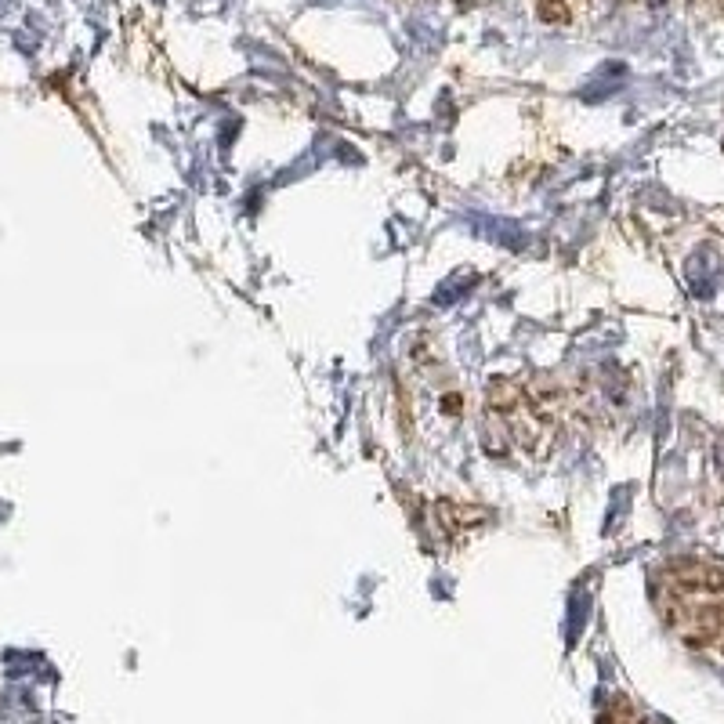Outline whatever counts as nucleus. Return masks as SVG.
I'll list each match as a JSON object with an SVG mask.
<instances>
[{"label":"nucleus","mask_w":724,"mask_h":724,"mask_svg":"<svg viewBox=\"0 0 724 724\" xmlns=\"http://www.w3.org/2000/svg\"><path fill=\"white\" fill-rule=\"evenodd\" d=\"M670 580L677 591H703V594H721L724 591V565L717 562H696V558H674L670 562Z\"/></svg>","instance_id":"1"},{"label":"nucleus","mask_w":724,"mask_h":724,"mask_svg":"<svg viewBox=\"0 0 724 724\" xmlns=\"http://www.w3.org/2000/svg\"><path fill=\"white\" fill-rule=\"evenodd\" d=\"M489 402L511 413L515 410V402H518V388H511L507 381H493V388H489Z\"/></svg>","instance_id":"2"},{"label":"nucleus","mask_w":724,"mask_h":724,"mask_svg":"<svg viewBox=\"0 0 724 724\" xmlns=\"http://www.w3.org/2000/svg\"><path fill=\"white\" fill-rule=\"evenodd\" d=\"M540 19L543 22H569L565 0H540Z\"/></svg>","instance_id":"3"}]
</instances>
